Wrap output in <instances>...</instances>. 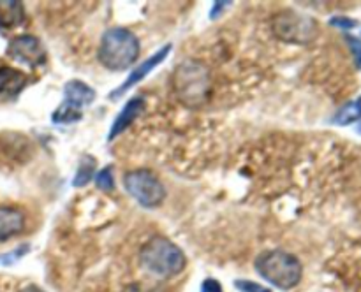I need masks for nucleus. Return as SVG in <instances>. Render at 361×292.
I'll return each mask as SVG.
<instances>
[{
    "mask_svg": "<svg viewBox=\"0 0 361 292\" xmlns=\"http://www.w3.org/2000/svg\"><path fill=\"white\" fill-rule=\"evenodd\" d=\"M171 48H173L171 44H166V46H162V48L159 49V51H155L154 55L148 56V58L145 60L143 63H140V65H137L136 69H134L133 72L129 74V76H127V80L123 81V83L120 84L118 88H115V90H113L111 94H109L108 99H111V101H118V99L122 97V95L126 94L127 90H130V88H133V87H136V84L140 83V81H143L145 77L148 76V72H152V70H154L155 67L161 65V63L164 62L166 58H168V55H169V51H171Z\"/></svg>",
    "mask_w": 361,
    "mask_h": 292,
    "instance_id": "1a4fd4ad",
    "label": "nucleus"
},
{
    "mask_svg": "<svg viewBox=\"0 0 361 292\" xmlns=\"http://www.w3.org/2000/svg\"><path fill=\"white\" fill-rule=\"evenodd\" d=\"M360 120H361V99L345 104L344 108H341V111L334 116V123H337V125H349V123L360 122Z\"/></svg>",
    "mask_w": 361,
    "mask_h": 292,
    "instance_id": "2eb2a0df",
    "label": "nucleus"
},
{
    "mask_svg": "<svg viewBox=\"0 0 361 292\" xmlns=\"http://www.w3.org/2000/svg\"><path fill=\"white\" fill-rule=\"evenodd\" d=\"M271 30L277 39L291 44H307L317 35V25L312 18L295 11H282L271 20Z\"/></svg>",
    "mask_w": 361,
    "mask_h": 292,
    "instance_id": "0eeeda50",
    "label": "nucleus"
},
{
    "mask_svg": "<svg viewBox=\"0 0 361 292\" xmlns=\"http://www.w3.org/2000/svg\"><path fill=\"white\" fill-rule=\"evenodd\" d=\"M171 84L176 99L187 108H200L210 99V70L197 60H185L178 63L173 72Z\"/></svg>",
    "mask_w": 361,
    "mask_h": 292,
    "instance_id": "f257e3e1",
    "label": "nucleus"
},
{
    "mask_svg": "<svg viewBox=\"0 0 361 292\" xmlns=\"http://www.w3.org/2000/svg\"><path fill=\"white\" fill-rule=\"evenodd\" d=\"M95 101V90L80 80H71L63 84V101L51 115L53 123L67 125L83 118V108Z\"/></svg>",
    "mask_w": 361,
    "mask_h": 292,
    "instance_id": "39448f33",
    "label": "nucleus"
},
{
    "mask_svg": "<svg viewBox=\"0 0 361 292\" xmlns=\"http://www.w3.org/2000/svg\"><path fill=\"white\" fill-rule=\"evenodd\" d=\"M27 84L28 76L23 70L9 65L0 67V99H4V101L16 99Z\"/></svg>",
    "mask_w": 361,
    "mask_h": 292,
    "instance_id": "9d476101",
    "label": "nucleus"
},
{
    "mask_svg": "<svg viewBox=\"0 0 361 292\" xmlns=\"http://www.w3.org/2000/svg\"><path fill=\"white\" fill-rule=\"evenodd\" d=\"M18 292H46V291H42V288L39 287V285L30 284V285H25V287H21Z\"/></svg>",
    "mask_w": 361,
    "mask_h": 292,
    "instance_id": "b1692460",
    "label": "nucleus"
},
{
    "mask_svg": "<svg viewBox=\"0 0 361 292\" xmlns=\"http://www.w3.org/2000/svg\"><path fill=\"white\" fill-rule=\"evenodd\" d=\"M229 6V2H215L214 4V11H210V18L212 20H215V18H217V14L221 13L222 9H224V7H228Z\"/></svg>",
    "mask_w": 361,
    "mask_h": 292,
    "instance_id": "5701e85b",
    "label": "nucleus"
},
{
    "mask_svg": "<svg viewBox=\"0 0 361 292\" xmlns=\"http://www.w3.org/2000/svg\"><path fill=\"white\" fill-rule=\"evenodd\" d=\"M201 292H222V285L217 280H214V278H208L201 285Z\"/></svg>",
    "mask_w": 361,
    "mask_h": 292,
    "instance_id": "4be33fe9",
    "label": "nucleus"
},
{
    "mask_svg": "<svg viewBox=\"0 0 361 292\" xmlns=\"http://www.w3.org/2000/svg\"><path fill=\"white\" fill-rule=\"evenodd\" d=\"M358 132L361 134V120H360V125H358Z\"/></svg>",
    "mask_w": 361,
    "mask_h": 292,
    "instance_id": "393cba45",
    "label": "nucleus"
},
{
    "mask_svg": "<svg viewBox=\"0 0 361 292\" xmlns=\"http://www.w3.org/2000/svg\"><path fill=\"white\" fill-rule=\"evenodd\" d=\"M141 266L150 274L161 278H173L182 273L187 266L185 253L171 239L154 236L143 245L140 252Z\"/></svg>",
    "mask_w": 361,
    "mask_h": 292,
    "instance_id": "f03ea898",
    "label": "nucleus"
},
{
    "mask_svg": "<svg viewBox=\"0 0 361 292\" xmlns=\"http://www.w3.org/2000/svg\"><path fill=\"white\" fill-rule=\"evenodd\" d=\"M95 186L102 192H111L115 189V179H113V167L108 165V167L101 169V171L95 174Z\"/></svg>",
    "mask_w": 361,
    "mask_h": 292,
    "instance_id": "dca6fc26",
    "label": "nucleus"
},
{
    "mask_svg": "<svg viewBox=\"0 0 361 292\" xmlns=\"http://www.w3.org/2000/svg\"><path fill=\"white\" fill-rule=\"evenodd\" d=\"M95 167H97V160H95L92 155H83L80 160V165H78L76 176L73 179L74 186H87L92 179L95 178Z\"/></svg>",
    "mask_w": 361,
    "mask_h": 292,
    "instance_id": "4468645a",
    "label": "nucleus"
},
{
    "mask_svg": "<svg viewBox=\"0 0 361 292\" xmlns=\"http://www.w3.org/2000/svg\"><path fill=\"white\" fill-rule=\"evenodd\" d=\"M25 217L23 211L16 206H0V243L9 241L11 238L20 234L25 229Z\"/></svg>",
    "mask_w": 361,
    "mask_h": 292,
    "instance_id": "f8f14e48",
    "label": "nucleus"
},
{
    "mask_svg": "<svg viewBox=\"0 0 361 292\" xmlns=\"http://www.w3.org/2000/svg\"><path fill=\"white\" fill-rule=\"evenodd\" d=\"M330 23L334 25V27H338V28H344V30H349V28H355L356 25H358V21L351 20V18H345V16H335V18H331Z\"/></svg>",
    "mask_w": 361,
    "mask_h": 292,
    "instance_id": "aec40b11",
    "label": "nucleus"
},
{
    "mask_svg": "<svg viewBox=\"0 0 361 292\" xmlns=\"http://www.w3.org/2000/svg\"><path fill=\"white\" fill-rule=\"evenodd\" d=\"M123 292H166L164 287L161 285H147L141 284V281H136V284H130L123 288Z\"/></svg>",
    "mask_w": 361,
    "mask_h": 292,
    "instance_id": "6ab92c4d",
    "label": "nucleus"
},
{
    "mask_svg": "<svg viewBox=\"0 0 361 292\" xmlns=\"http://www.w3.org/2000/svg\"><path fill=\"white\" fill-rule=\"evenodd\" d=\"M127 193L143 208H157L166 199V189L150 169H134L123 176Z\"/></svg>",
    "mask_w": 361,
    "mask_h": 292,
    "instance_id": "423d86ee",
    "label": "nucleus"
},
{
    "mask_svg": "<svg viewBox=\"0 0 361 292\" xmlns=\"http://www.w3.org/2000/svg\"><path fill=\"white\" fill-rule=\"evenodd\" d=\"M30 246L28 245H21L18 248H14L13 252H7V253H0V266H11V264L18 262L25 253H28Z\"/></svg>",
    "mask_w": 361,
    "mask_h": 292,
    "instance_id": "f3484780",
    "label": "nucleus"
},
{
    "mask_svg": "<svg viewBox=\"0 0 361 292\" xmlns=\"http://www.w3.org/2000/svg\"><path fill=\"white\" fill-rule=\"evenodd\" d=\"M235 287L238 288L240 292H271L270 288L263 287V285L256 284V281H250V280H236Z\"/></svg>",
    "mask_w": 361,
    "mask_h": 292,
    "instance_id": "a211bd4d",
    "label": "nucleus"
},
{
    "mask_svg": "<svg viewBox=\"0 0 361 292\" xmlns=\"http://www.w3.org/2000/svg\"><path fill=\"white\" fill-rule=\"evenodd\" d=\"M147 108V101L145 97H133L130 101H127V104L123 106V109L120 111V115L116 116L115 122H113L111 130L108 134V141L116 139L120 134H123V130H127L130 127V123L141 116V113Z\"/></svg>",
    "mask_w": 361,
    "mask_h": 292,
    "instance_id": "9b49d317",
    "label": "nucleus"
},
{
    "mask_svg": "<svg viewBox=\"0 0 361 292\" xmlns=\"http://www.w3.org/2000/svg\"><path fill=\"white\" fill-rule=\"evenodd\" d=\"M25 23L23 4L16 0H0V28L11 30V28L21 27Z\"/></svg>",
    "mask_w": 361,
    "mask_h": 292,
    "instance_id": "ddd939ff",
    "label": "nucleus"
},
{
    "mask_svg": "<svg viewBox=\"0 0 361 292\" xmlns=\"http://www.w3.org/2000/svg\"><path fill=\"white\" fill-rule=\"evenodd\" d=\"M7 56L28 67H41L46 63V49L34 35H18L7 44Z\"/></svg>",
    "mask_w": 361,
    "mask_h": 292,
    "instance_id": "6e6552de",
    "label": "nucleus"
},
{
    "mask_svg": "<svg viewBox=\"0 0 361 292\" xmlns=\"http://www.w3.org/2000/svg\"><path fill=\"white\" fill-rule=\"evenodd\" d=\"M97 56L106 69L115 72L129 69L140 56V41L129 28L113 27L102 35Z\"/></svg>",
    "mask_w": 361,
    "mask_h": 292,
    "instance_id": "7ed1b4c3",
    "label": "nucleus"
},
{
    "mask_svg": "<svg viewBox=\"0 0 361 292\" xmlns=\"http://www.w3.org/2000/svg\"><path fill=\"white\" fill-rule=\"evenodd\" d=\"M348 42L353 49V55L356 58V65L361 67V41L360 39L353 37V35H348Z\"/></svg>",
    "mask_w": 361,
    "mask_h": 292,
    "instance_id": "412c9836",
    "label": "nucleus"
},
{
    "mask_svg": "<svg viewBox=\"0 0 361 292\" xmlns=\"http://www.w3.org/2000/svg\"><path fill=\"white\" fill-rule=\"evenodd\" d=\"M256 271L264 280L284 291L296 287L302 281L303 274L298 257L284 250H268L257 255Z\"/></svg>",
    "mask_w": 361,
    "mask_h": 292,
    "instance_id": "20e7f679",
    "label": "nucleus"
}]
</instances>
